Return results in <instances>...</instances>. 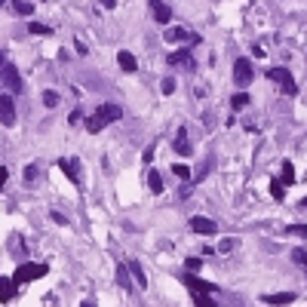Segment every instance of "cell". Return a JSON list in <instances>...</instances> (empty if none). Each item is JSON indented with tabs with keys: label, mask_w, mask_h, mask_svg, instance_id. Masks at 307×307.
Returning a JSON list of instances; mask_svg holds the SVG:
<instances>
[{
	"label": "cell",
	"mask_w": 307,
	"mask_h": 307,
	"mask_svg": "<svg viewBox=\"0 0 307 307\" xmlns=\"http://www.w3.org/2000/svg\"><path fill=\"white\" fill-rule=\"evenodd\" d=\"M280 172H283V178H280L283 185H292V182H295V166L289 163V160H286V163H283V169H280Z\"/></svg>",
	"instance_id": "cell-21"
},
{
	"label": "cell",
	"mask_w": 307,
	"mask_h": 307,
	"mask_svg": "<svg viewBox=\"0 0 307 307\" xmlns=\"http://www.w3.org/2000/svg\"><path fill=\"white\" fill-rule=\"evenodd\" d=\"M194 304H197V307H218L209 295H200V292H194Z\"/></svg>",
	"instance_id": "cell-26"
},
{
	"label": "cell",
	"mask_w": 307,
	"mask_h": 307,
	"mask_svg": "<svg viewBox=\"0 0 307 307\" xmlns=\"http://www.w3.org/2000/svg\"><path fill=\"white\" fill-rule=\"evenodd\" d=\"M163 93H166V96H172V93H175V80H172V77H166V80H163Z\"/></svg>",
	"instance_id": "cell-32"
},
{
	"label": "cell",
	"mask_w": 307,
	"mask_h": 307,
	"mask_svg": "<svg viewBox=\"0 0 307 307\" xmlns=\"http://www.w3.org/2000/svg\"><path fill=\"white\" fill-rule=\"evenodd\" d=\"M237 246H240V240H237V237H224V240L218 243V252H233Z\"/></svg>",
	"instance_id": "cell-25"
},
{
	"label": "cell",
	"mask_w": 307,
	"mask_h": 307,
	"mask_svg": "<svg viewBox=\"0 0 307 307\" xmlns=\"http://www.w3.org/2000/svg\"><path fill=\"white\" fill-rule=\"evenodd\" d=\"M34 175H37V166H34V163H31V166L25 169V182H34Z\"/></svg>",
	"instance_id": "cell-33"
},
{
	"label": "cell",
	"mask_w": 307,
	"mask_h": 307,
	"mask_svg": "<svg viewBox=\"0 0 307 307\" xmlns=\"http://www.w3.org/2000/svg\"><path fill=\"white\" fill-rule=\"evenodd\" d=\"M304 209H307V200H304Z\"/></svg>",
	"instance_id": "cell-43"
},
{
	"label": "cell",
	"mask_w": 307,
	"mask_h": 307,
	"mask_svg": "<svg viewBox=\"0 0 307 307\" xmlns=\"http://www.w3.org/2000/svg\"><path fill=\"white\" fill-rule=\"evenodd\" d=\"M252 77H255V74H252V62L249 59H237V62H233V83H237L240 89H246L252 83Z\"/></svg>",
	"instance_id": "cell-3"
},
{
	"label": "cell",
	"mask_w": 307,
	"mask_h": 307,
	"mask_svg": "<svg viewBox=\"0 0 307 307\" xmlns=\"http://www.w3.org/2000/svg\"><path fill=\"white\" fill-rule=\"evenodd\" d=\"M292 261H295V264H301V267H307V249H301V246H298V249H292Z\"/></svg>",
	"instance_id": "cell-28"
},
{
	"label": "cell",
	"mask_w": 307,
	"mask_h": 307,
	"mask_svg": "<svg viewBox=\"0 0 307 307\" xmlns=\"http://www.w3.org/2000/svg\"><path fill=\"white\" fill-rule=\"evenodd\" d=\"M182 280H185V286L191 289V292H200V295H212V292H215V286H212V283L197 280L194 274H182Z\"/></svg>",
	"instance_id": "cell-8"
},
{
	"label": "cell",
	"mask_w": 307,
	"mask_h": 307,
	"mask_svg": "<svg viewBox=\"0 0 307 307\" xmlns=\"http://www.w3.org/2000/svg\"><path fill=\"white\" fill-rule=\"evenodd\" d=\"M6 65H9V62H6V52H3V49H0V71H3Z\"/></svg>",
	"instance_id": "cell-39"
},
{
	"label": "cell",
	"mask_w": 307,
	"mask_h": 307,
	"mask_svg": "<svg viewBox=\"0 0 307 307\" xmlns=\"http://www.w3.org/2000/svg\"><path fill=\"white\" fill-rule=\"evenodd\" d=\"M151 9H154V19H157L160 25H169V19H172V9L163 3V0H151Z\"/></svg>",
	"instance_id": "cell-12"
},
{
	"label": "cell",
	"mask_w": 307,
	"mask_h": 307,
	"mask_svg": "<svg viewBox=\"0 0 307 307\" xmlns=\"http://www.w3.org/2000/svg\"><path fill=\"white\" fill-rule=\"evenodd\" d=\"M0 83H3L12 96H19V93H22V77H19V71H15L12 65H6L3 71H0Z\"/></svg>",
	"instance_id": "cell-4"
},
{
	"label": "cell",
	"mask_w": 307,
	"mask_h": 307,
	"mask_svg": "<svg viewBox=\"0 0 307 307\" xmlns=\"http://www.w3.org/2000/svg\"><path fill=\"white\" fill-rule=\"evenodd\" d=\"M126 267H129V274L135 277V283H138V289H148V277H144V270H141V264L132 258L129 264H126Z\"/></svg>",
	"instance_id": "cell-16"
},
{
	"label": "cell",
	"mask_w": 307,
	"mask_h": 307,
	"mask_svg": "<svg viewBox=\"0 0 307 307\" xmlns=\"http://www.w3.org/2000/svg\"><path fill=\"white\" fill-rule=\"evenodd\" d=\"M46 274H49V267H46V264L25 261V264L12 274V280H15V283H28V280H40V277H46Z\"/></svg>",
	"instance_id": "cell-1"
},
{
	"label": "cell",
	"mask_w": 307,
	"mask_h": 307,
	"mask_svg": "<svg viewBox=\"0 0 307 307\" xmlns=\"http://www.w3.org/2000/svg\"><path fill=\"white\" fill-rule=\"evenodd\" d=\"M15 292H19V283L12 277H0V301H9Z\"/></svg>",
	"instance_id": "cell-13"
},
{
	"label": "cell",
	"mask_w": 307,
	"mask_h": 307,
	"mask_svg": "<svg viewBox=\"0 0 307 307\" xmlns=\"http://www.w3.org/2000/svg\"><path fill=\"white\" fill-rule=\"evenodd\" d=\"M0 123H3V126H12V123H15V104H12V96H0Z\"/></svg>",
	"instance_id": "cell-9"
},
{
	"label": "cell",
	"mask_w": 307,
	"mask_h": 307,
	"mask_svg": "<svg viewBox=\"0 0 307 307\" xmlns=\"http://www.w3.org/2000/svg\"><path fill=\"white\" fill-rule=\"evenodd\" d=\"M172 172H175L178 178H185V182L191 178V166H185V163H175V166H172Z\"/></svg>",
	"instance_id": "cell-29"
},
{
	"label": "cell",
	"mask_w": 307,
	"mask_h": 307,
	"mask_svg": "<svg viewBox=\"0 0 307 307\" xmlns=\"http://www.w3.org/2000/svg\"><path fill=\"white\" fill-rule=\"evenodd\" d=\"M117 65H120V71H126V74H135L138 71V62H135V56L129 49H120L117 52Z\"/></svg>",
	"instance_id": "cell-10"
},
{
	"label": "cell",
	"mask_w": 307,
	"mask_h": 307,
	"mask_svg": "<svg viewBox=\"0 0 307 307\" xmlns=\"http://www.w3.org/2000/svg\"><path fill=\"white\" fill-rule=\"evenodd\" d=\"M3 3H6V0H0V6H3Z\"/></svg>",
	"instance_id": "cell-42"
},
{
	"label": "cell",
	"mask_w": 307,
	"mask_h": 307,
	"mask_svg": "<svg viewBox=\"0 0 307 307\" xmlns=\"http://www.w3.org/2000/svg\"><path fill=\"white\" fill-rule=\"evenodd\" d=\"M185 267H188V270H200V258H188Z\"/></svg>",
	"instance_id": "cell-34"
},
{
	"label": "cell",
	"mask_w": 307,
	"mask_h": 307,
	"mask_svg": "<svg viewBox=\"0 0 307 307\" xmlns=\"http://www.w3.org/2000/svg\"><path fill=\"white\" fill-rule=\"evenodd\" d=\"M6 178H9V169H0V191H3V185H6Z\"/></svg>",
	"instance_id": "cell-38"
},
{
	"label": "cell",
	"mask_w": 307,
	"mask_h": 307,
	"mask_svg": "<svg viewBox=\"0 0 307 307\" xmlns=\"http://www.w3.org/2000/svg\"><path fill=\"white\" fill-rule=\"evenodd\" d=\"M172 151H175L178 157H191V154H194V148L188 144V135H185V129H178V138H175V144H172Z\"/></svg>",
	"instance_id": "cell-14"
},
{
	"label": "cell",
	"mask_w": 307,
	"mask_h": 307,
	"mask_svg": "<svg viewBox=\"0 0 307 307\" xmlns=\"http://www.w3.org/2000/svg\"><path fill=\"white\" fill-rule=\"evenodd\" d=\"M267 77L274 80L277 86H283V93H286V96H295V93H298V83L292 80L289 68H270V71H267Z\"/></svg>",
	"instance_id": "cell-2"
},
{
	"label": "cell",
	"mask_w": 307,
	"mask_h": 307,
	"mask_svg": "<svg viewBox=\"0 0 307 307\" xmlns=\"http://www.w3.org/2000/svg\"><path fill=\"white\" fill-rule=\"evenodd\" d=\"M80 307H96V304H93V301H83V304H80Z\"/></svg>",
	"instance_id": "cell-41"
},
{
	"label": "cell",
	"mask_w": 307,
	"mask_h": 307,
	"mask_svg": "<svg viewBox=\"0 0 307 307\" xmlns=\"http://www.w3.org/2000/svg\"><path fill=\"white\" fill-rule=\"evenodd\" d=\"M12 12H15V15H31V12H34V3H31V0H12Z\"/></svg>",
	"instance_id": "cell-19"
},
{
	"label": "cell",
	"mask_w": 307,
	"mask_h": 307,
	"mask_svg": "<svg viewBox=\"0 0 307 307\" xmlns=\"http://www.w3.org/2000/svg\"><path fill=\"white\" fill-rule=\"evenodd\" d=\"M169 65L172 68H178V65H185V68H194V56H191V49H175V52H169Z\"/></svg>",
	"instance_id": "cell-11"
},
{
	"label": "cell",
	"mask_w": 307,
	"mask_h": 307,
	"mask_svg": "<svg viewBox=\"0 0 307 307\" xmlns=\"http://www.w3.org/2000/svg\"><path fill=\"white\" fill-rule=\"evenodd\" d=\"M286 233H289V237H301V240H307V224H289Z\"/></svg>",
	"instance_id": "cell-22"
},
{
	"label": "cell",
	"mask_w": 307,
	"mask_h": 307,
	"mask_svg": "<svg viewBox=\"0 0 307 307\" xmlns=\"http://www.w3.org/2000/svg\"><path fill=\"white\" fill-rule=\"evenodd\" d=\"M99 3H102L104 9H114V0H99Z\"/></svg>",
	"instance_id": "cell-40"
},
{
	"label": "cell",
	"mask_w": 307,
	"mask_h": 307,
	"mask_svg": "<svg viewBox=\"0 0 307 307\" xmlns=\"http://www.w3.org/2000/svg\"><path fill=\"white\" fill-rule=\"evenodd\" d=\"M163 40H166V43H197L200 37L191 34L188 28H166V31H163Z\"/></svg>",
	"instance_id": "cell-5"
},
{
	"label": "cell",
	"mask_w": 307,
	"mask_h": 307,
	"mask_svg": "<svg viewBox=\"0 0 307 307\" xmlns=\"http://www.w3.org/2000/svg\"><path fill=\"white\" fill-rule=\"evenodd\" d=\"M154 160V144H148V148H144V163H151Z\"/></svg>",
	"instance_id": "cell-37"
},
{
	"label": "cell",
	"mask_w": 307,
	"mask_h": 307,
	"mask_svg": "<svg viewBox=\"0 0 307 307\" xmlns=\"http://www.w3.org/2000/svg\"><path fill=\"white\" fill-rule=\"evenodd\" d=\"M261 301H264V304H274V307H280V304H292V301H295V292H277V295H261Z\"/></svg>",
	"instance_id": "cell-15"
},
{
	"label": "cell",
	"mask_w": 307,
	"mask_h": 307,
	"mask_svg": "<svg viewBox=\"0 0 307 307\" xmlns=\"http://www.w3.org/2000/svg\"><path fill=\"white\" fill-rule=\"evenodd\" d=\"M96 117L107 126V123H114V120H120V117H123V107H120V104H107V102H104V104H99V107H96Z\"/></svg>",
	"instance_id": "cell-7"
},
{
	"label": "cell",
	"mask_w": 307,
	"mask_h": 307,
	"mask_svg": "<svg viewBox=\"0 0 307 307\" xmlns=\"http://www.w3.org/2000/svg\"><path fill=\"white\" fill-rule=\"evenodd\" d=\"M246 104H249V93H243V89L230 96V107H233V111H240V107H246Z\"/></svg>",
	"instance_id": "cell-20"
},
{
	"label": "cell",
	"mask_w": 307,
	"mask_h": 307,
	"mask_svg": "<svg viewBox=\"0 0 307 307\" xmlns=\"http://www.w3.org/2000/svg\"><path fill=\"white\" fill-rule=\"evenodd\" d=\"M59 102H62V96L56 93V89H46V93H43V104H46V107H56Z\"/></svg>",
	"instance_id": "cell-23"
},
{
	"label": "cell",
	"mask_w": 307,
	"mask_h": 307,
	"mask_svg": "<svg viewBox=\"0 0 307 307\" xmlns=\"http://www.w3.org/2000/svg\"><path fill=\"white\" fill-rule=\"evenodd\" d=\"M126 270H129V267H120V270H117V280H120V286H123V289H129V280H126Z\"/></svg>",
	"instance_id": "cell-31"
},
{
	"label": "cell",
	"mask_w": 307,
	"mask_h": 307,
	"mask_svg": "<svg viewBox=\"0 0 307 307\" xmlns=\"http://www.w3.org/2000/svg\"><path fill=\"white\" fill-rule=\"evenodd\" d=\"M28 31H31V34H52V28H49V25H37V22L28 25Z\"/></svg>",
	"instance_id": "cell-30"
},
{
	"label": "cell",
	"mask_w": 307,
	"mask_h": 307,
	"mask_svg": "<svg viewBox=\"0 0 307 307\" xmlns=\"http://www.w3.org/2000/svg\"><path fill=\"white\" fill-rule=\"evenodd\" d=\"M86 129H89V132H93V135H96V132H102V129H104V123H102V120H99V117L93 114V117H89V120H86Z\"/></svg>",
	"instance_id": "cell-27"
},
{
	"label": "cell",
	"mask_w": 307,
	"mask_h": 307,
	"mask_svg": "<svg viewBox=\"0 0 307 307\" xmlns=\"http://www.w3.org/2000/svg\"><path fill=\"white\" fill-rule=\"evenodd\" d=\"M270 197H274V200H283V197H286V185L280 182V178H277V182H270Z\"/></svg>",
	"instance_id": "cell-24"
},
{
	"label": "cell",
	"mask_w": 307,
	"mask_h": 307,
	"mask_svg": "<svg viewBox=\"0 0 307 307\" xmlns=\"http://www.w3.org/2000/svg\"><path fill=\"white\" fill-rule=\"evenodd\" d=\"M191 230L200 233V237H212V233L218 230V224H215L212 218H206V215H194V218H191Z\"/></svg>",
	"instance_id": "cell-6"
},
{
	"label": "cell",
	"mask_w": 307,
	"mask_h": 307,
	"mask_svg": "<svg viewBox=\"0 0 307 307\" xmlns=\"http://www.w3.org/2000/svg\"><path fill=\"white\" fill-rule=\"evenodd\" d=\"M148 188H151L154 194H163V178H160L157 169H148Z\"/></svg>",
	"instance_id": "cell-18"
},
{
	"label": "cell",
	"mask_w": 307,
	"mask_h": 307,
	"mask_svg": "<svg viewBox=\"0 0 307 307\" xmlns=\"http://www.w3.org/2000/svg\"><path fill=\"white\" fill-rule=\"evenodd\" d=\"M80 117H83L80 111H71V117H68V123H71V126H77V123H80Z\"/></svg>",
	"instance_id": "cell-36"
},
{
	"label": "cell",
	"mask_w": 307,
	"mask_h": 307,
	"mask_svg": "<svg viewBox=\"0 0 307 307\" xmlns=\"http://www.w3.org/2000/svg\"><path fill=\"white\" fill-rule=\"evenodd\" d=\"M59 169L68 175V182L71 185H80V175H77V166L74 163H71V160H59Z\"/></svg>",
	"instance_id": "cell-17"
},
{
	"label": "cell",
	"mask_w": 307,
	"mask_h": 307,
	"mask_svg": "<svg viewBox=\"0 0 307 307\" xmlns=\"http://www.w3.org/2000/svg\"><path fill=\"white\" fill-rule=\"evenodd\" d=\"M49 215H52V221H56V224H68V218H65L62 212H49Z\"/></svg>",
	"instance_id": "cell-35"
}]
</instances>
